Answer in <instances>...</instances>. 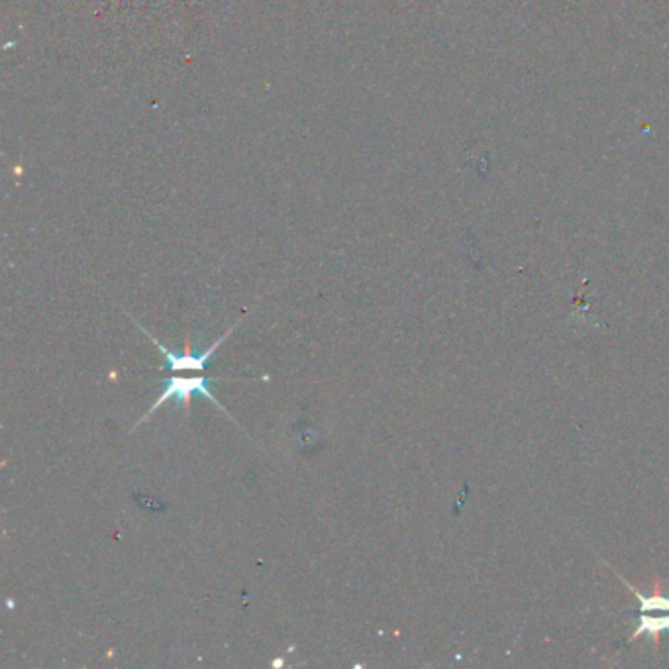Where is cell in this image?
<instances>
[{"label":"cell","mask_w":669,"mask_h":669,"mask_svg":"<svg viewBox=\"0 0 669 669\" xmlns=\"http://www.w3.org/2000/svg\"><path fill=\"white\" fill-rule=\"evenodd\" d=\"M618 580L625 583L628 591L633 593V597L638 601V616H636V628H634L628 643H634L643 636H648L654 648H660V636L663 633H669V595L661 593L660 581L654 583V591L650 595H644L643 591L636 590L628 581L616 573Z\"/></svg>","instance_id":"1"},{"label":"cell","mask_w":669,"mask_h":669,"mask_svg":"<svg viewBox=\"0 0 669 669\" xmlns=\"http://www.w3.org/2000/svg\"><path fill=\"white\" fill-rule=\"evenodd\" d=\"M213 381H215V377H170L165 381V391L161 393L158 401L153 402L150 411L143 414V419L136 422V427H140L142 422L150 419L153 412L161 409L168 401H177V404H183L187 411H191V397L195 393L203 395V397H206L208 401L215 404L216 409L226 412L223 404L216 401L215 395L208 391V385L213 384Z\"/></svg>","instance_id":"2"},{"label":"cell","mask_w":669,"mask_h":669,"mask_svg":"<svg viewBox=\"0 0 669 669\" xmlns=\"http://www.w3.org/2000/svg\"><path fill=\"white\" fill-rule=\"evenodd\" d=\"M140 328H142V324H138ZM234 328H236V324H234L230 331H226L223 338L216 339L215 344L211 346V348L203 352V354H193V349H191V342H185V354H173L170 349L165 348L163 344H160L158 339L152 338L148 331H142L150 336L152 339L153 346H158V348L163 352V356H165V367L170 369V371H203L211 364V357L215 354L216 349L220 348L224 344V339L228 338L230 334H233Z\"/></svg>","instance_id":"3"}]
</instances>
